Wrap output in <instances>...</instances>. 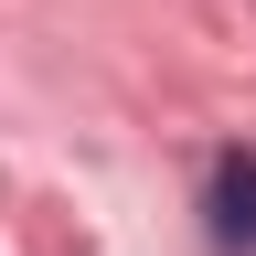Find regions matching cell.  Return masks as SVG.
Returning a JSON list of instances; mask_svg holds the SVG:
<instances>
[{
	"label": "cell",
	"mask_w": 256,
	"mask_h": 256,
	"mask_svg": "<svg viewBox=\"0 0 256 256\" xmlns=\"http://www.w3.org/2000/svg\"><path fill=\"white\" fill-rule=\"evenodd\" d=\"M203 235L224 256H256V150H224L203 182Z\"/></svg>",
	"instance_id": "6da1fadb"
}]
</instances>
